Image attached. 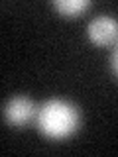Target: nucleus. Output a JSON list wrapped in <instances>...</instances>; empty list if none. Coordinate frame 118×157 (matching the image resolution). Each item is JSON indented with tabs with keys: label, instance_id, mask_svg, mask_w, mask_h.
I'll return each mask as SVG.
<instances>
[{
	"label": "nucleus",
	"instance_id": "nucleus-1",
	"mask_svg": "<svg viewBox=\"0 0 118 157\" xmlns=\"http://www.w3.org/2000/svg\"><path fill=\"white\" fill-rule=\"evenodd\" d=\"M36 124L47 137L61 140L71 136L79 126V112L73 104L59 98H51L39 106Z\"/></svg>",
	"mask_w": 118,
	"mask_h": 157
},
{
	"label": "nucleus",
	"instance_id": "nucleus-2",
	"mask_svg": "<svg viewBox=\"0 0 118 157\" xmlns=\"http://www.w3.org/2000/svg\"><path fill=\"white\" fill-rule=\"evenodd\" d=\"M87 33L98 45H110L118 41V20L106 14H98L87 24Z\"/></svg>",
	"mask_w": 118,
	"mask_h": 157
},
{
	"label": "nucleus",
	"instance_id": "nucleus-3",
	"mask_svg": "<svg viewBox=\"0 0 118 157\" xmlns=\"http://www.w3.org/2000/svg\"><path fill=\"white\" fill-rule=\"evenodd\" d=\"M33 116H37V110L28 96H14L4 104V120L12 126H24Z\"/></svg>",
	"mask_w": 118,
	"mask_h": 157
},
{
	"label": "nucleus",
	"instance_id": "nucleus-4",
	"mask_svg": "<svg viewBox=\"0 0 118 157\" xmlns=\"http://www.w3.org/2000/svg\"><path fill=\"white\" fill-rule=\"evenodd\" d=\"M88 6H91L88 0H53V8L65 14V16H75Z\"/></svg>",
	"mask_w": 118,
	"mask_h": 157
},
{
	"label": "nucleus",
	"instance_id": "nucleus-5",
	"mask_svg": "<svg viewBox=\"0 0 118 157\" xmlns=\"http://www.w3.org/2000/svg\"><path fill=\"white\" fill-rule=\"evenodd\" d=\"M112 71L116 73V77H118V43H116V47H114V51H112Z\"/></svg>",
	"mask_w": 118,
	"mask_h": 157
}]
</instances>
